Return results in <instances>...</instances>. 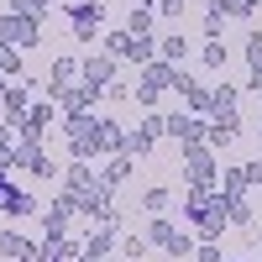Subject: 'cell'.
<instances>
[{
  "mask_svg": "<svg viewBox=\"0 0 262 262\" xmlns=\"http://www.w3.org/2000/svg\"><path fill=\"white\" fill-rule=\"evenodd\" d=\"M205 116H189V111H173V116H163V137H173L179 147H194V142H205Z\"/></svg>",
  "mask_w": 262,
  "mask_h": 262,
  "instance_id": "6",
  "label": "cell"
},
{
  "mask_svg": "<svg viewBox=\"0 0 262 262\" xmlns=\"http://www.w3.org/2000/svg\"><path fill=\"white\" fill-rule=\"evenodd\" d=\"M194 257H200V262H231V257L215 247V242H200V247H194Z\"/></svg>",
  "mask_w": 262,
  "mask_h": 262,
  "instance_id": "33",
  "label": "cell"
},
{
  "mask_svg": "<svg viewBox=\"0 0 262 262\" xmlns=\"http://www.w3.org/2000/svg\"><path fill=\"white\" fill-rule=\"evenodd\" d=\"M32 111V100H27V84H6V116H11V126Z\"/></svg>",
  "mask_w": 262,
  "mask_h": 262,
  "instance_id": "19",
  "label": "cell"
},
{
  "mask_svg": "<svg viewBox=\"0 0 262 262\" xmlns=\"http://www.w3.org/2000/svg\"><path fill=\"white\" fill-rule=\"evenodd\" d=\"M95 179H100V173H95L90 163H79V158H69V163H63V184H69L74 194H84V189H90Z\"/></svg>",
  "mask_w": 262,
  "mask_h": 262,
  "instance_id": "15",
  "label": "cell"
},
{
  "mask_svg": "<svg viewBox=\"0 0 262 262\" xmlns=\"http://www.w3.org/2000/svg\"><path fill=\"white\" fill-rule=\"evenodd\" d=\"M105 90H100V84H90V79H84V84H69V90H63V111H69V116H90L95 111V100H100Z\"/></svg>",
  "mask_w": 262,
  "mask_h": 262,
  "instance_id": "11",
  "label": "cell"
},
{
  "mask_svg": "<svg viewBox=\"0 0 262 262\" xmlns=\"http://www.w3.org/2000/svg\"><path fill=\"white\" fill-rule=\"evenodd\" d=\"M200 58H205V69H226V58H231V48H226V37H205V48H200Z\"/></svg>",
  "mask_w": 262,
  "mask_h": 262,
  "instance_id": "22",
  "label": "cell"
},
{
  "mask_svg": "<svg viewBox=\"0 0 262 262\" xmlns=\"http://www.w3.org/2000/svg\"><path fill=\"white\" fill-rule=\"evenodd\" d=\"M168 205H173V194H168V189H147V194H142V210H147V215H163Z\"/></svg>",
  "mask_w": 262,
  "mask_h": 262,
  "instance_id": "28",
  "label": "cell"
},
{
  "mask_svg": "<svg viewBox=\"0 0 262 262\" xmlns=\"http://www.w3.org/2000/svg\"><path fill=\"white\" fill-rule=\"evenodd\" d=\"M247 69H252V74H262V32H252V37H247Z\"/></svg>",
  "mask_w": 262,
  "mask_h": 262,
  "instance_id": "30",
  "label": "cell"
},
{
  "mask_svg": "<svg viewBox=\"0 0 262 262\" xmlns=\"http://www.w3.org/2000/svg\"><path fill=\"white\" fill-rule=\"evenodd\" d=\"M158 137H163V116H158V111H147L137 131H126V152H131V158H147V152L158 147Z\"/></svg>",
  "mask_w": 262,
  "mask_h": 262,
  "instance_id": "9",
  "label": "cell"
},
{
  "mask_svg": "<svg viewBox=\"0 0 262 262\" xmlns=\"http://www.w3.org/2000/svg\"><path fill=\"white\" fill-rule=\"evenodd\" d=\"M179 158H184V184H189V189H215V184H221V163H215V147L194 142V147H179Z\"/></svg>",
  "mask_w": 262,
  "mask_h": 262,
  "instance_id": "2",
  "label": "cell"
},
{
  "mask_svg": "<svg viewBox=\"0 0 262 262\" xmlns=\"http://www.w3.org/2000/svg\"><path fill=\"white\" fill-rule=\"evenodd\" d=\"M105 95H111V100H131V84L116 79V84H105Z\"/></svg>",
  "mask_w": 262,
  "mask_h": 262,
  "instance_id": "35",
  "label": "cell"
},
{
  "mask_svg": "<svg viewBox=\"0 0 262 262\" xmlns=\"http://www.w3.org/2000/svg\"><path fill=\"white\" fill-rule=\"evenodd\" d=\"M0 79H21V53L0 42Z\"/></svg>",
  "mask_w": 262,
  "mask_h": 262,
  "instance_id": "27",
  "label": "cell"
},
{
  "mask_svg": "<svg viewBox=\"0 0 262 262\" xmlns=\"http://www.w3.org/2000/svg\"><path fill=\"white\" fill-rule=\"evenodd\" d=\"M0 42H6V48H16V53H27V48H37L42 42V21L37 16H0Z\"/></svg>",
  "mask_w": 262,
  "mask_h": 262,
  "instance_id": "3",
  "label": "cell"
},
{
  "mask_svg": "<svg viewBox=\"0 0 262 262\" xmlns=\"http://www.w3.org/2000/svg\"><path fill=\"white\" fill-rule=\"evenodd\" d=\"M252 184H247V163L242 168H221V194H231V200H242Z\"/></svg>",
  "mask_w": 262,
  "mask_h": 262,
  "instance_id": "20",
  "label": "cell"
},
{
  "mask_svg": "<svg viewBox=\"0 0 262 262\" xmlns=\"http://www.w3.org/2000/svg\"><path fill=\"white\" fill-rule=\"evenodd\" d=\"M247 184H252V189H262V158H257V163H247Z\"/></svg>",
  "mask_w": 262,
  "mask_h": 262,
  "instance_id": "36",
  "label": "cell"
},
{
  "mask_svg": "<svg viewBox=\"0 0 262 262\" xmlns=\"http://www.w3.org/2000/svg\"><path fill=\"white\" fill-rule=\"evenodd\" d=\"M131 168H137V158H131V152L121 147V152H111V163H105V173H100V179L116 189V184H126V179H131Z\"/></svg>",
  "mask_w": 262,
  "mask_h": 262,
  "instance_id": "16",
  "label": "cell"
},
{
  "mask_svg": "<svg viewBox=\"0 0 262 262\" xmlns=\"http://www.w3.org/2000/svg\"><path fill=\"white\" fill-rule=\"evenodd\" d=\"M158 11H163L168 21H184V11H189V0H158Z\"/></svg>",
  "mask_w": 262,
  "mask_h": 262,
  "instance_id": "34",
  "label": "cell"
},
{
  "mask_svg": "<svg viewBox=\"0 0 262 262\" xmlns=\"http://www.w3.org/2000/svg\"><path fill=\"white\" fill-rule=\"evenodd\" d=\"M0 257H6V262H37L42 252L27 242V236H16V231H0Z\"/></svg>",
  "mask_w": 262,
  "mask_h": 262,
  "instance_id": "13",
  "label": "cell"
},
{
  "mask_svg": "<svg viewBox=\"0 0 262 262\" xmlns=\"http://www.w3.org/2000/svg\"><path fill=\"white\" fill-rule=\"evenodd\" d=\"M194 247H200V242H194L189 231H179V236L168 242V252H173V257H194Z\"/></svg>",
  "mask_w": 262,
  "mask_h": 262,
  "instance_id": "32",
  "label": "cell"
},
{
  "mask_svg": "<svg viewBox=\"0 0 262 262\" xmlns=\"http://www.w3.org/2000/svg\"><path fill=\"white\" fill-rule=\"evenodd\" d=\"M257 142H262V121H257Z\"/></svg>",
  "mask_w": 262,
  "mask_h": 262,
  "instance_id": "40",
  "label": "cell"
},
{
  "mask_svg": "<svg viewBox=\"0 0 262 262\" xmlns=\"http://www.w3.org/2000/svg\"><path fill=\"white\" fill-rule=\"evenodd\" d=\"M210 111H236V84H215L210 90Z\"/></svg>",
  "mask_w": 262,
  "mask_h": 262,
  "instance_id": "26",
  "label": "cell"
},
{
  "mask_svg": "<svg viewBox=\"0 0 262 262\" xmlns=\"http://www.w3.org/2000/svg\"><path fill=\"white\" fill-rule=\"evenodd\" d=\"M158 58H163V63H173V69H184V58H189V42H184L179 32L158 37Z\"/></svg>",
  "mask_w": 262,
  "mask_h": 262,
  "instance_id": "18",
  "label": "cell"
},
{
  "mask_svg": "<svg viewBox=\"0 0 262 262\" xmlns=\"http://www.w3.org/2000/svg\"><path fill=\"white\" fill-rule=\"evenodd\" d=\"M74 262H100V257H90V252H79V257H74Z\"/></svg>",
  "mask_w": 262,
  "mask_h": 262,
  "instance_id": "39",
  "label": "cell"
},
{
  "mask_svg": "<svg viewBox=\"0 0 262 262\" xmlns=\"http://www.w3.org/2000/svg\"><path fill=\"white\" fill-rule=\"evenodd\" d=\"M126 32L152 37V6H131V16H126Z\"/></svg>",
  "mask_w": 262,
  "mask_h": 262,
  "instance_id": "24",
  "label": "cell"
},
{
  "mask_svg": "<svg viewBox=\"0 0 262 262\" xmlns=\"http://www.w3.org/2000/svg\"><path fill=\"white\" fill-rule=\"evenodd\" d=\"M173 79H179V69H173V63H163V58L142 63V84H158V90H173Z\"/></svg>",
  "mask_w": 262,
  "mask_h": 262,
  "instance_id": "17",
  "label": "cell"
},
{
  "mask_svg": "<svg viewBox=\"0 0 262 262\" xmlns=\"http://www.w3.org/2000/svg\"><path fill=\"white\" fill-rule=\"evenodd\" d=\"M79 74L90 79V84H100V90H105V84H116V58H111V53H90V58L79 63Z\"/></svg>",
  "mask_w": 262,
  "mask_h": 262,
  "instance_id": "12",
  "label": "cell"
},
{
  "mask_svg": "<svg viewBox=\"0 0 262 262\" xmlns=\"http://www.w3.org/2000/svg\"><path fill=\"white\" fill-rule=\"evenodd\" d=\"M16 142H21V137H16V126H11V121H0V163H11Z\"/></svg>",
  "mask_w": 262,
  "mask_h": 262,
  "instance_id": "29",
  "label": "cell"
},
{
  "mask_svg": "<svg viewBox=\"0 0 262 262\" xmlns=\"http://www.w3.org/2000/svg\"><path fill=\"white\" fill-rule=\"evenodd\" d=\"M6 189H11V163H0V200H6Z\"/></svg>",
  "mask_w": 262,
  "mask_h": 262,
  "instance_id": "37",
  "label": "cell"
},
{
  "mask_svg": "<svg viewBox=\"0 0 262 262\" xmlns=\"http://www.w3.org/2000/svg\"><path fill=\"white\" fill-rule=\"evenodd\" d=\"M11 168H27L32 179H53V173H63V168L53 163V152L42 147V142H16V152H11Z\"/></svg>",
  "mask_w": 262,
  "mask_h": 262,
  "instance_id": "5",
  "label": "cell"
},
{
  "mask_svg": "<svg viewBox=\"0 0 262 262\" xmlns=\"http://www.w3.org/2000/svg\"><path fill=\"white\" fill-rule=\"evenodd\" d=\"M152 252V242H147V231H137V236H121V257L126 262H142Z\"/></svg>",
  "mask_w": 262,
  "mask_h": 262,
  "instance_id": "23",
  "label": "cell"
},
{
  "mask_svg": "<svg viewBox=\"0 0 262 262\" xmlns=\"http://www.w3.org/2000/svg\"><path fill=\"white\" fill-rule=\"evenodd\" d=\"M231 226H252V200H231Z\"/></svg>",
  "mask_w": 262,
  "mask_h": 262,
  "instance_id": "31",
  "label": "cell"
},
{
  "mask_svg": "<svg viewBox=\"0 0 262 262\" xmlns=\"http://www.w3.org/2000/svg\"><path fill=\"white\" fill-rule=\"evenodd\" d=\"M11 11H16V16H37V21H48V16H53V0H11Z\"/></svg>",
  "mask_w": 262,
  "mask_h": 262,
  "instance_id": "25",
  "label": "cell"
},
{
  "mask_svg": "<svg viewBox=\"0 0 262 262\" xmlns=\"http://www.w3.org/2000/svg\"><path fill=\"white\" fill-rule=\"evenodd\" d=\"M173 236H179V226H173V221H168V215H152V226H147V242L168 252V242H173Z\"/></svg>",
  "mask_w": 262,
  "mask_h": 262,
  "instance_id": "21",
  "label": "cell"
},
{
  "mask_svg": "<svg viewBox=\"0 0 262 262\" xmlns=\"http://www.w3.org/2000/svg\"><path fill=\"white\" fill-rule=\"evenodd\" d=\"M63 142H69V158L90 163V158H105V152H121L126 131L111 116H69L63 121Z\"/></svg>",
  "mask_w": 262,
  "mask_h": 262,
  "instance_id": "1",
  "label": "cell"
},
{
  "mask_svg": "<svg viewBox=\"0 0 262 262\" xmlns=\"http://www.w3.org/2000/svg\"><path fill=\"white\" fill-rule=\"evenodd\" d=\"M63 16L74 27V42H95L100 21H105V0H74V6H63Z\"/></svg>",
  "mask_w": 262,
  "mask_h": 262,
  "instance_id": "4",
  "label": "cell"
},
{
  "mask_svg": "<svg viewBox=\"0 0 262 262\" xmlns=\"http://www.w3.org/2000/svg\"><path fill=\"white\" fill-rule=\"evenodd\" d=\"M42 205L32 200L27 189H6V200H0V215H11V221H27V215H37Z\"/></svg>",
  "mask_w": 262,
  "mask_h": 262,
  "instance_id": "14",
  "label": "cell"
},
{
  "mask_svg": "<svg viewBox=\"0 0 262 262\" xmlns=\"http://www.w3.org/2000/svg\"><path fill=\"white\" fill-rule=\"evenodd\" d=\"M252 95H257V100H262V74H252Z\"/></svg>",
  "mask_w": 262,
  "mask_h": 262,
  "instance_id": "38",
  "label": "cell"
},
{
  "mask_svg": "<svg viewBox=\"0 0 262 262\" xmlns=\"http://www.w3.org/2000/svg\"><path fill=\"white\" fill-rule=\"evenodd\" d=\"M74 79H84L79 74V58H69V53L53 58V74H48V84H42V100H63V90H69Z\"/></svg>",
  "mask_w": 262,
  "mask_h": 262,
  "instance_id": "10",
  "label": "cell"
},
{
  "mask_svg": "<svg viewBox=\"0 0 262 262\" xmlns=\"http://www.w3.org/2000/svg\"><path fill=\"white\" fill-rule=\"evenodd\" d=\"M236 137H242V116H236V111H210V126H205V147L226 152Z\"/></svg>",
  "mask_w": 262,
  "mask_h": 262,
  "instance_id": "7",
  "label": "cell"
},
{
  "mask_svg": "<svg viewBox=\"0 0 262 262\" xmlns=\"http://www.w3.org/2000/svg\"><path fill=\"white\" fill-rule=\"evenodd\" d=\"M53 105H58V100H37L32 111L16 121V137H21V142H48V126H53Z\"/></svg>",
  "mask_w": 262,
  "mask_h": 262,
  "instance_id": "8",
  "label": "cell"
}]
</instances>
